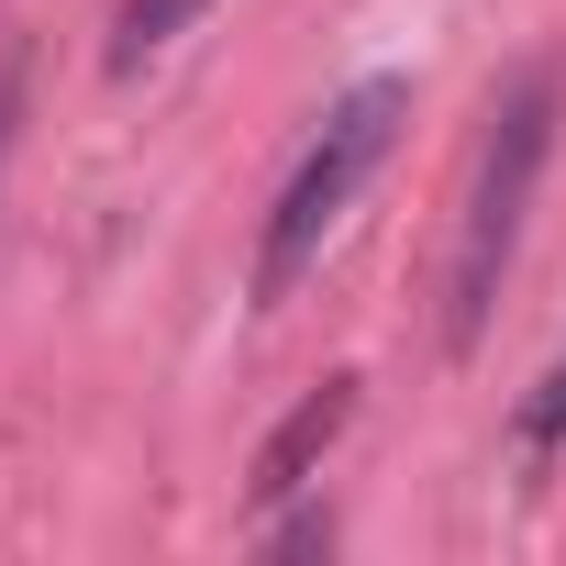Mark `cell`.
Masks as SVG:
<instances>
[{
  "mask_svg": "<svg viewBox=\"0 0 566 566\" xmlns=\"http://www.w3.org/2000/svg\"><path fill=\"white\" fill-rule=\"evenodd\" d=\"M522 444H533V455H555V444H566V356H555V367H544V389L522 400Z\"/></svg>",
  "mask_w": 566,
  "mask_h": 566,
  "instance_id": "obj_5",
  "label": "cell"
},
{
  "mask_svg": "<svg viewBox=\"0 0 566 566\" xmlns=\"http://www.w3.org/2000/svg\"><path fill=\"white\" fill-rule=\"evenodd\" d=\"M200 12H211V0H123V23H112V67H145V56L178 45Z\"/></svg>",
  "mask_w": 566,
  "mask_h": 566,
  "instance_id": "obj_4",
  "label": "cell"
},
{
  "mask_svg": "<svg viewBox=\"0 0 566 566\" xmlns=\"http://www.w3.org/2000/svg\"><path fill=\"white\" fill-rule=\"evenodd\" d=\"M555 123H566V67L555 56L511 67V90L489 101V134H478V178H467V211H455V255H444V356H478V334L500 312V277L522 255V211L544 189Z\"/></svg>",
  "mask_w": 566,
  "mask_h": 566,
  "instance_id": "obj_1",
  "label": "cell"
},
{
  "mask_svg": "<svg viewBox=\"0 0 566 566\" xmlns=\"http://www.w3.org/2000/svg\"><path fill=\"white\" fill-rule=\"evenodd\" d=\"M345 411H356V378H323V389H312V400H301L290 422L266 433V455H255V478H244V489H255V500H290V489H312V467L334 455Z\"/></svg>",
  "mask_w": 566,
  "mask_h": 566,
  "instance_id": "obj_3",
  "label": "cell"
},
{
  "mask_svg": "<svg viewBox=\"0 0 566 566\" xmlns=\"http://www.w3.org/2000/svg\"><path fill=\"white\" fill-rule=\"evenodd\" d=\"M400 123H411V78H356V90L312 123V145H301L290 189H277V211H266V233H255V312H277V301H290L301 277L323 266V244L345 233L356 189L389 167Z\"/></svg>",
  "mask_w": 566,
  "mask_h": 566,
  "instance_id": "obj_2",
  "label": "cell"
},
{
  "mask_svg": "<svg viewBox=\"0 0 566 566\" xmlns=\"http://www.w3.org/2000/svg\"><path fill=\"white\" fill-rule=\"evenodd\" d=\"M12 123H23V56H0V167H12Z\"/></svg>",
  "mask_w": 566,
  "mask_h": 566,
  "instance_id": "obj_6",
  "label": "cell"
}]
</instances>
